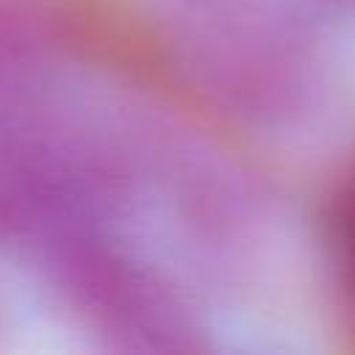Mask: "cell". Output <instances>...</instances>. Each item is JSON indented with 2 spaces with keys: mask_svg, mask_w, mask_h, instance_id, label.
I'll use <instances>...</instances> for the list:
<instances>
[{
  "mask_svg": "<svg viewBox=\"0 0 355 355\" xmlns=\"http://www.w3.org/2000/svg\"><path fill=\"white\" fill-rule=\"evenodd\" d=\"M338 244L344 252V263L349 272V280L355 286V186L349 189V194L341 202V214H338Z\"/></svg>",
  "mask_w": 355,
  "mask_h": 355,
  "instance_id": "obj_1",
  "label": "cell"
}]
</instances>
